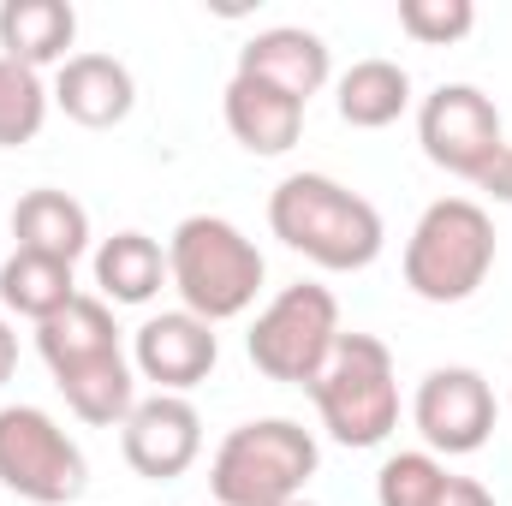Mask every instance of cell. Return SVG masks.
Listing matches in <instances>:
<instances>
[{
    "mask_svg": "<svg viewBox=\"0 0 512 506\" xmlns=\"http://www.w3.org/2000/svg\"><path fill=\"white\" fill-rule=\"evenodd\" d=\"M268 227L286 251H298L328 274H358L387 245L382 209L328 173H286L268 191Z\"/></svg>",
    "mask_w": 512,
    "mask_h": 506,
    "instance_id": "obj_1",
    "label": "cell"
},
{
    "mask_svg": "<svg viewBox=\"0 0 512 506\" xmlns=\"http://www.w3.org/2000/svg\"><path fill=\"white\" fill-rule=\"evenodd\" d=\"M268 280V262L227 215H185L167 239V286L179 292V310L215 322H233L256 304Z\"/></svg>",
    "mask_w": 512,
    "mask_h": 506,
    "instance_id": "obj_2",
    "label": "cell"
},
{
    "mask_svg": "<svg viewBox=\"0 0 512 506\" xmlns=\"http://www.w3.org/2000/svg\"><path fill=\"white\" fill-rule=\"evenodd\" d=\"M322 447L292 417H251L239 423L209 465L215 506H292L304 501V483L316 477Z\"/></svg>",
    "mask_w": 512,
    "mask_h": 506,
    "instance_id": "obj_3",
    "label": "cell"
},
{
    "mask_svg": "<svg viewBox=\"0 0 512 506\" xmlns=\"http://www.w3.org/2000/svg\"><path fill=\"white\" fill-rule=\"evenodd\" d=\"M495 268V221L471 197H441L405 239V286L423 304H465Z\"/></svg>",
    "mask_w": 512,
    "mask_h": 506,
    "instance_id": "obj_4",
    "label": "cell"
},
{
    "mask_svg": "<svg viewBox=\"0 0 512 506\" xmlns=\"http://www.w3.org/2000/svg\"><path fill=\"white\" fill-rule=\"evenodd\" d=\"M304 393L316 399L322 429L352 453L382 447L399 429V370H393V352L376 334H340L334 358L322 364V376Z\"/></svg>",
    "mask_w": 512,
    "mask_h": 506,
    "instance_id": "obj_5",
    "label": "cell"
},
{
    "mask_svg": "<svg viewBox=\"0 0 512 506\" xmlns=\"http://www.w3.org/2000/svg\"><path fill=\"white\" fill-rule=\"evenodd\" d=\"M340 298L316 280H298V286H280L262 310H256L251 334H245V352L268 381H286V387H310L322 376V364L334 358L340 346Z\"/></svg>",
    "mask_w": 512,
    "mask_h": 506,
    "instance_id": "obj_6",
    "label": "cell"
},
{
    "mask_svg": "<svg viewBox=\"0 0 512 506\" xmlns=\"http://www.w3.org/2000/svg\"><path fill=\"white\" fill-rule=\"evenodd\" d=\"M0 489L30 506H72L90 489V459L42 405H0Z\"/></svg>",
    "mask_w": 512,
    "mask_h": 506,
    "instance_id": "obj_7",
    "label": "cell"
},
{
    "mask_svg": "<svg viewBox=\"0 0 512 506\" xmlns=\"http://www.w3.org/2000/svg\"><path fill=\"white\" fill-rule=\"evenodd\" d=\"M417 143L441 173L477 185L495 167V155L507 149V126H501L495 96H483L477 84H441L417 108Z\"/></svg>",
    "mask_w": 512,
    "mask_h": 506,
    "instance_id": "obj_8",
    "label": "cell"
},
{
    "mask_svg": "<svg viewBox=\"0 0 512 506\" xmlns=\"http://www.w3.org/2000/svg\"><path fill=\"white\" fill-rule=\"evenodd\" d=\"M411 423H417V435L435 459L441 453L465 459V453L489 447V435H495V387L471 364H441V370H429L417 381Z\"/></svg>",
    "mask_w": 512,
    "mask_h": 506,
    "instance_id": "obj_9",
    "label": "cell"
},
{
    "mask_svg": "<svg viewBox=\"0 0 512 506\" xmlns=\"http://www.w3.org/2000/svg\"><path fill=\"white\" fill-rule=\"evenodd\" d=\"M120 447H126V465L137 477L173 483L203 453V417H197V405L185 393H149L120 423Z\"/></svg>",
    "mask_w": 512,
    "mask_h": 506,
    "instance_id": "obj_10",
    "label": "cell"
},
{
    "mask_svg": "<svg viewBox=\"0 0 512 506\" xmlns=\"http://www.w3.org/2000/svg\"><path fill=\"white\" fill-rule=\"evenodd\" d=\"M215 364H221V340L191 310H161L131 334V370L155 381V393H191L197 381L215 376Z\"/></svg>",
    "mask_w": 512,
    "mask_h": 506,
    "instance_id": "obj_11",
    "label": "cell"
},
{
    "mask_svg": "<svg viewBox=\"0 0 512 506\" xmlns=\"http://www.w3.org/2000/svg\"><path fill=\"white\" fill-rule=\"evenodd\" d=\"M239 72L286 90V96H298L310 108V96H322V84L334 78V60H328V42L316 30L274 24V30H256L251 42L239 48Z\"/></svg>",
    "mask_w": 512,
    "mask_h": 506,
    "instance_id": "obj_12",
    "label": "cell"
},
{
    "mask_svg": "<svg viewBox=\"0 0 512 506\" xmlns=\"http://www.w3.org/2000/svg\"><path fill=\"white\" fill-rule=\"evenodd\" d=\"M54 108L84 131H114L137 108L131 66L114 54H72L54 78Z\"/></svg>",
    "mask_w": 512,
    "mask_h": 506,
    "instance_id": "obj_13",
    "label": "cell"
},
{
    "mask_svg": "<svg viewBox=\"0 0 512 506\" xmlns=\"http://www.w3.org/2000/svg\"><path fill=\"white\" fill-rule=\"evenodd\" d=\"M221 114H227V131L239 137V149H251V155H286L304 137V102L262 78H245V72H233Z\"/></svg>",
    "mask_w": 512,
    "mask_h": 506,
    "instance_id": "obj_14",
    "label": "cell"
},
{
    "mask_svg": "<svg viewBox=\"0 0 512 506\" xmlns=\"http://www.w3.org/2000/svg\"><path fill=\"white\" fill-rule=\"evenodd\" d=\"M36 352H42L48 376H66V370H84L96 358L126 352L120 346V328H114V304L78 292L66 310H54L48 322H36Z\"/></svg>",
    "mask_w": 512,
    "mask_h": 506,
    "instance_id": "obj_15",
    "label": "cell"
},
{
    "mask_svg": "<svg viewBox=\"0 0 512 506\" xmlns=\"http://www.w3.org/2000/svg\"><path fill=\"white\" fill-rule=\"evenodd\" d=\"M12 251H36V256H54V262H78L90 251V209L72 197V191H24L12 203Z\"/></svg>",
    "mask_w": 512,
    "mask_h": 506,
    "instance_id": "obj_16",
    "label": "cell"
},
{
    "mask_svg": "<svg viewBox=\"0 0 512 506\" xmlns=\"http://www.w3.org/2000/svg\"><path fill=\"white\" fill-rule=\"evenodd\" d=\"M78 36V12L66 0H0V54L42 72V66H66Z\"/></svg>",
    "mask_w": 512,
    "mask_h": 506,
    "instance_id": "obj_17",
    "label": "cell"
},
{
    "mask_svg": "<svg viewBox=\"0 0 512 506\" xmlns=\"http://www.w3.org/2000/svg\"><path fill=\"white\" fill-rule=\"evenodd\" d=\"M54 387L66 393L72 417L90 423V429H120L131 411H137V370H131L126 352L96 358L84 370H66V376H54Z\"/></svg>",
    "mask_w": 512,
    "mask_h": 506,
    "instance_id": "obj_18",
    "label": "cell"
},
{
    "mask_svg": "<svg viewBox=\"0 0 512 506\" xmlns=\"http://www.w3.org/2000/svg\"><path fill=\"white\" fill-rule=\"evenodd\" d=\"M334 108L340 120L358 131H382L393 126L405 108H411V72L399 60H358L352 72H340V90H334Z\"/></svg>",
    "mask_w": 512,
    "mask_h": 506,
    "instance_id": "obj_19",
    "label": "cell"
},
{
    "mask_svg": "<svg viewBox=\"0 0 512 506\" xmlns=\"http://www.w3.org/2000/svg\"><path fill=\"white\" fill-rule=\"evenodd\" d=\"M96 286L108 304H149L167 286V251L149 233H114L96 245Z\"/></svg>",
    "mask_w": 512,
    "mask_h": 506,
    "instance_id": "obj_20",
    "label": "cell"
},
{
    "mask_svg": "<svg viewBox=\"0 0 512 506\" xmlns=\"http://www.w3.org/2000/svg\"><path fill=\"white\" fill-rule=\"evenodd\" d=\"M78 298V280H72V262H54V256L36 251H12L0 262V304L24 322H48L54 310H66Z\"/></svg>",
    "mask_w": 512,
    "mask_h": 506,
    "instance_id": "obj_21",
    "label": "cell"
},
{
    "mask_svg": "<svg viewBox=\"0 0 512 506\" xmlns=\"http://www.w3.org/2000/svg\"><path fill=\"white\" fill-rule=\"evenodd\" d=\"M48 102H54V90L42 84V72L0 54V149L36 143V131L48 126Z\"/></svg>",
    "mask_w": 512,
    "mask_h": 506,
    "instance_id": "obj_22",
    "label": "cell"
},
{
    "mask_svg": "<svg viewBox=\"0 0 512 506\" xmlns=\"http://www.w3.org/2000/svg\"><path fill=\"white\" fill-rule=\"evenodd\" d=\"M441 483H447V465L429 447L393 453L382 471H376V506H435Z\"/></svg>",
    "mask_w": 512,
    "mask_h": 506,
    "instance_id": "obj_23",
    "label": "cell"
},
{
    "mask_svg": "<svg viewBox=\"0 0 512 506\" xmlns=\"http://www.w3.org/2000/svg\"><path fill=\"white\" fill-rule=\"evenodd\" d=\"M399 30L423 48H453L477 30L471 0H399Z\"/></svg>",
    "mask_w": 512,
    "mask_h": 506,
    "instance_id": "obj_24",
    "label": "cell"
},
{
    "mask_svg": "<svg viewBox=\"0 0 512 506\" xmlns=\"http://www.w3.org/2000/svg\"><path fill=\"white\" fill-rule=\"evenodd\" d=\"M435 506H495V495H489L477 477H453V471H447V483H441Z\"/></svg>",
    "mask_w": 512,
    "mask_h": 506,
    "instance_id": "obj_25",
    "label": "cell"
},
{
    "mask_svg": "<svg viewBox=\"0 0 512 506\" xmlns=\"http://www.w3.org/2000/svg\"><path fill=\"white\" fill-rule=\"evenodd\" d=\"M477 185H483V191H489L495 203H512V143L501 149V155H495V167H489V173H483Z\"/></svg>",
    "mask_w": 512,
    "mask_h": 506,
    "instance_id": "obj_26",
    "label": "cell"
},
{
    "mask_svg": "<svg viewBox=\"0 0 512 506\" xmlns=\"http://www.w3.org/2000/svg\"><path fill=\"white\" fill-rule=\"evenodd\" d=\"M12 370H18V334H12V322L0 316V387L12 381Z\"/></svg>",
    "mask_w": 512,
    "mask_h": 506,
    "instance_id": "obj_27",
    "label": "cell"
},
{
    "mask_svg": "<svg viewBox=\"0 0 512 506\" xmlns=\"http://www.w3.org/2000/svg\"><path fill=\"white\" fill-rule=\"evenodd\" d=\"M292 506H310V501H292Z\"/></svg>",
    "mask_w": 512,
    "mask_h": 506,
    "instance_id": "obj_28",
    "label": "cell"
},
{
    "mask_svg": "<svg viewBox=\"0 0 512 506\" xmlns=\"http://www.w3.org/2000/svg\"><path fill=\"white\" fill-rule=\"evenodd\" d=\"M507 411H512V393H507Z\"/></svg>",
    "mask_w": 512,
    "mask_h": 506,
    "instance_id": "obj_29",
    "label": "cell"
}]
</instances>
